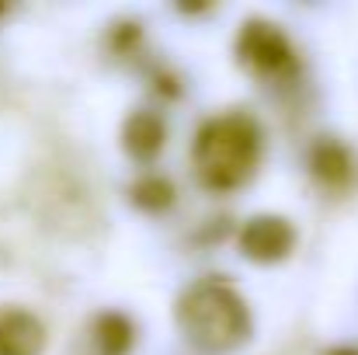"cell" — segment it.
<instances>
[{
  "label": "cell",
  "mask_w": 358,
  "mask_h": 355,
  "mask_svg": "<svg viewBox=\"0 0 358 355\" xmlns=\"http://www.w3.org/2000/svg\"><path fill=\"white\" fill-rule=\"evenodd\" d=\"M132 202L143 206V209H150V213H157V209H167V206L174 202V188H171L167 178H160V174H146V178L136 181V188H132Z\"/></svg>",
  "instance_id": "9"
},
{
  "label": "cell",
  "mask_w": 358,
  "mask_h": 355,
  "mask_svg": "<svg viewBox=\"0 0 358 355\" xmlns=\"http://www.w3.org/2000/svg\"><path fill=\"white\" fill-rule=\"evenodd\" d=\"M296 247V227L285 216H250L240 230V254L257 261V265H275L285 261Z\"/></svg>",
  "instance_id": "3"
},
{
  "label": "cell",
  "mask_w": 358,
  "mask_h": 355,
  "mask_svg": "<svg viewBox=\"0 0 358 355\" xmlns=\"http://www.w3.org/2000/svg\"><path fill=\"white\" fill-rule=\"evenodd\" d=\"M45 328L28 310H7L0 317V355H42Z\"/></svg>",
  "instance_id": "5"
},
{
  "label": "cell",
  "mask_w": 358,
  "mask_h": 355,
  "mask_svg": "<svg viewBox=\"0 0 358 355\" xmlns=\"http://www.w3.org/2000/svg\"><path fill=\"white\" fill-rule=\"evenodd\" d=\"M132 342H136V335H132L129 317H122V314H101L98 317V345L108 355H125L132 349Z\"/></svg>",
  "instance_id": "7"
},
{
  "label": "cell",
  "mask_w": 358,
  "mask_h": 355,
  "mask_svg": "<svg viewBox=\"0 0 358 355\" xmlns=\"http://www.w3.org/2000/svg\"><path fill=\"white\" fill-rule=\"evenodd\" d=\"M122 136H125V150L136 160H153L164 150V143H167V125H164V118L157 116V112L139 109V112L129 116Z\"/></svg>",
  "instance_id": "6"
},
{
  "label": "cell",
  "mask_w": 358,
  "mask_h": 355,
  "mask_svg": "<svg viewBox=\"0 0 358 355\" xmlns=\"http://www.w3.org/2000/svg\"><path fill=\"white\" fill-rule=\"evenodd\" d=\"M237 49L240 60L261 74H275V70L289 67V60H292L289 39L278 32V25H268V21H247L240 28Z\"/></svg>",
  "instance_id": "4"
},
{
  "label": "cell",
  "mask_w": 358,
  "mask_h": 355,
  "mask_svg": "<svg viewBox=\"0 0 358 355\" xmlns=\"http://www.w3.org/2000/svg\"><path fill=\"white\" fill-rule=\"evenodd\" d=\"M313 174L317 178H324V181H341V178H348V171H352V157H348V150L345 146H338V143H320L317 150H313Z\"/></svg>",
  "instance_id": "8"
},
{
  "label": "cell",
  "mask_w": 358,
  "mask_h": 355,
  "mask_svg": "<svg viewBox=\"0 0 358 355\" xmlns=\"http://www.w3.org/2000/svg\"><path fill=\"white\" fill-rule=\"evenodd\" d=\"M181 331L206 352L237 349L247 338V303L223 282H199L178 307Z\"/></svg>",
  "instance_id": "2"
},
{
  "label": "cell",
  "mask_w": 358,
  "mask_h": 355,
  "mask_svg": "<svg viewBox=\"0 0 358 355\" xmlns=\"http://www.w3.org/2000/svg\"><path fill=\"white\" fill-rule=\"evenodd\" d=\"M327 355H358V349H352V345H345V349H334V352H327Z\"/></svg>",
  "instance_id": "10"
},
{
  "label": "cell",
  "mask_w": 358,
  "mask_h": 355,
  "mask_svg": "<svg viewBox=\"0 0 358 355\" xmlns=\"http://www.w3.org/2000/svg\"><path fill=\"white\" fill-rule=\"evenodd\" d=\"M261 157V129L250 116L209 118L195 136V167L209 188H237Z\"/></svg>",
  "instance_id": "1"
}]
</instances>
